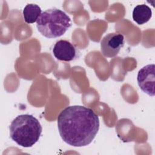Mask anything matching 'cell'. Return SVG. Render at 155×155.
Returning a JSON list of instances; mask_svg holds the SVG:
<instances>
[{"label": "cell", "instance_id": "obj_6", "mask_svg": "<svg viewBox=\"0 0 155 155\" xmlns=\"http://www.w3.org/2000/svg\"><path fill=\"white\" fill-rule=\"evenodd\" d=\"M53 54L59 61L70 62L76 58L78 51L72 43L67 40L61 39L54 44Z\"/></svg>", "mask_w": 155, "mask_h": 155}, {"label": "cell", "instance_id": "obj_5", "mask_svg": "<svg viewBox=\"0 0 155 155\" xmlns=\"http://www.w3.org/2000/svg\"><path fill=\"white\" fill-rule=\"evenodd\" d=\"M137 81L139 88L142 91L150 96L155 94V65L148 64L142 67L137 73Z\"/></svg>", "mask_w": 155, "mask_h": 155}, {"label": "cell", "instance_id": "obj_1", "mask_svg": "<svg viewBox=\"0 0 155 155\" xmlns=\"http://www.w3.org/2000/svg\"><path fill=\"white\" fill-rule=\"evenodd\" d=\"M57 121L62 140L76 147L89 145L99 128L98 116L91 108L82 105L66 107L59 113Z\"/></svg>", "mask_w": 155, "mask_h": 155}, {"label": "cell", "instance_id": "obj_2", "mask_svg": "<svg viewBox=\"0 0 155 155\" xmlns=\"http://www.w3.org/2000/svg\"><path fill=\"white\" fill-rule=\"evenodd\" d=\"M11 139L18 145L28 148L38 140L42 131L39 120L31 114H21L16 117L10 127Z\"/></svg>", "mask_w": 155, "mask_h": 155}, {"label": "cell", "instance_id": "obj_7", "mask_svg": "<svg viewBox=\"0 0 155 155\" xmlns=\"http://www.w3.org/2000/svg\"><path fill=\"white\" fill-rule=\"evenodd\" d=\"M133 19L139 25L147 22L152 16V11L145 4L136 5L133 11Z\"/></svg>", "mask_w": 155, "mask_h": 155}, {"label": "cell", "instance_id": "obj_3", "mask_svg": "<svg viewBox=\"0 0 155 155\" xmlns=\"http://www.w3.org/2000/svg\"><path fill=\"white\" fill-rule=\"evenodd\" d=\"M40 33L47 38H56L63 35L71 26L70 18L63 11L52 8L43 12L36 22Z\"/></svg>", "mask_w": 155, "mask_h": 155}, {"label": "cell", "instance_id": "obj_8", "mask_svg": "<svg viewBox=\"0 0 155 155\" xmlns=\"http://www.w3.org/2000/svg\"><path fill=\"white\" fill-rule=\"evenodd\" d=\"M41 7L35 4H28L23 10L24 19L26 23L33 24L37 22L41 14Z\"/></svg>", "mask_w": 155, "mask_h": 155}, {"label": "cell", "instance_id": "obj_4", "mask_svg": "<svg viewBox=\"0 0 155 155\" xmlns=\"http://www.w3.org/2000/svg\"><path fill=\"white\" fill-rule=\"evenodd\" d=\"M124 37L122 34L111 33L105 36L101 41V50L107 58L116 56L124 45Z\"/></svg>", "mask_w": 155, "mask_h": 155}]
</instances>
